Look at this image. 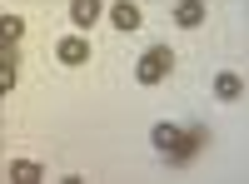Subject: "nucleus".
Here are the masks:
<instances>
[{"mask_svg":"<svg viewBox=\"0 0 249 184\" xmlns=\"http://www.w3.org/2000/svg\"><path fill=\"white\" fill-rule=\"evenodd\" d=\"M175 25H179V30L204 25V0H179V5H175Z\"/></svg>","mask_w":249,"mask_h":184,"instance_id":"3","label":"nucleus"},{"mask_svg":"<svg viewBox=\"0 0 249 184\" xmlns=\"http://www.w3.org/2000/svg\"><path fill=\"white\" fill-rule=\"evenodd\" d=\"M60 65H85V60H90V45H85V40H80V35H70V40H60Z\"/></svg>","mask_w":249,"mask_h":184,"instance_id":"5","label":"nucleus"},{"mask_svg":"<svg viewBox=\"0 0 249 184\" xmlns=\"http://www.w3.org/2000/svg\"><path fill=\"white\" fill-rule=\"evenodd\" d=\"M15 90V60H0V95Z\"/></svg>","mask_w":249,"mask_h":184,"instance_id":"10","label":"nucleus"},{"mask_svg":"<svg viewBox=\"0 0 249 184\" xmlns=\"http://www.w3.org/2000/svg\"><path fill=\"white\" fill-rule=\"evenodd\" d=\"M150 139H155V150H160L164 159H170V165H190V159L204 150V139H210V134H204L199 125L179 130V125H164V119H160V125L150 130Z\"/></svg>","mask_w":249,"mask_h":184,"instance_id":"1","label":"nucleus"},{"mask_svg":"<svg viewBox=\"0 0 249 184\" xmlns=\"http://www.w3.org/2000/svg\"><path fill=\"white\" fill-rule=\"evenodd\" d=\"M70 20H75L80 30L95 25V20H100V0H70Z\"/></svg>","mask_w":249,"mask_h":184,"instance_id":"7","label":"nucleus"},{"mask_svg":"<svg viewBox=\"0 0 249 184\" xmlns=\"http://www.w3.org/2000/svg\"><path fill=\"white\" fill-rule=\"evenodd\" d=\"M214 95H219V100H239V95H244V80H239L234 70H219V75H214Z\"/></svg>","mask_w":249,"mask_h":184,"instance_id":"6","label":"nucleus"},{"mask_svg":"<svg viewBox=\"0 0 249 184\" xmlns=\"http://www.w3.org/2000/svg\"><path fill=\"white\" fill-rule=\"evenodd\" d=\"M10 179L15 184H35V179H45V169H40L35 159H20V165H10Z\"/></svg>","mask_w":249,"mask_h":184,"instance_id":"8","label":"nucleus"},{"mask_svg":"<svg viewBox=\"0 0 249 184\" xmlns=\"http://www.w3.org/2000/svg\"><path fill=\"white\" fill-rule=\"evenodd\" d=\"M20 35H25V20L20 15H0V45H15Z\"/></svg>","mask_w":249,"mask_h":184,"instance_id":"9","label":"nucleus"},{"mask_svg":"<svg viewBox=\"0 0 249 184\" xmlns=\"http://www.w3.org/2000/svg\"><path fill=\"white\" fill-rule=\"evenodd\" d=\"M110 25L115 30H135L140 25V5H135V0H115V5H110Z\"/></svg>","mask_w":249,"mask_h":184,"instance_id":"4","label":"nucleus"},{"mask_svg":"<svg viewBox=\"0 0 249 184\" xmlns=\"http://www.w3.org/2000/svg\"><path fill=\"white\" fill-rule=\"evenodd\" d=\"M170 70H175V55L164 50V45H150V50L140 55V65H135V80H140V85H160Z\"/></svg>","mask_w":249,"mask_h":184,"instance_id":"2","label":"nucleus"}]
</instances>
